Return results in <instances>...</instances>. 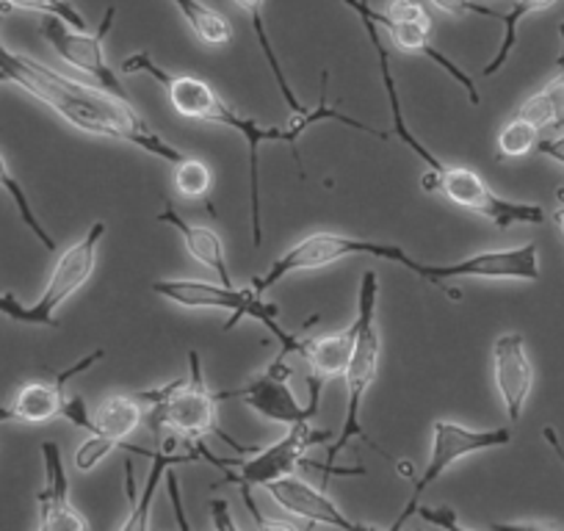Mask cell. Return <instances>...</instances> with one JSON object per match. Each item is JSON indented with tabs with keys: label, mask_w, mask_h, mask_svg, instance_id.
<instances>
[{
	"label": "cell",
	"mask_w": 564,
	"mask_h": 531,
	"mask_svg": "<svg viewBox=\"0 0 564 531\" xmlns=\"http://www.w3.org/2000/svg\"><path fill=\"white\" fill-rule=\"evenodd\" d=\"M536 153L545 155V159L556 161V164L564 166V130H562V133H558V137L545 139V142L536 144Z\"/></svg>",
	"instance_id": "ab89813d"
},
{
	"label": "cell",
	"mask_w": 564,
	"mask_h": 531,
	"mask_svg": "<svg viewBox=\"0 0 564 531\" xmlns=\"http://www.w3.org/2000/svg\"><path fill=\"white\" fill-rule=\"evenodd\" d=\"M0 84H9V80H7V75H3V73H0Z\"/></svg>",
	"instance_id": "f6af8a7d"
},
{
	"label": "cell",
	"mask_w": 564,
	"mask_h": 531,
	"mask_svg": "<svg viewBox=\"0 0 564 531\" xmlns=\"http://www.w3.org/2000/svg\"><path fill=\"white\" fill-rule=\"evenodd\" d=\"M553 3H558V0H514V7L509 9L507 14H501L503 40H501V47H498L496 56L490 58V64H487V67L481 69V75H485V78H490V75L501 73L503 64L509 62V56H512L514 45H518L520 23H523V20L529 18V14L545 12V9H551Z\"/></svg>",
	"instance_id": "4316f807"
},
{
	"label": "cell",
	"mask_w": 564,
	"mask_h": 531,
	"mask_svg": "<svg viewBox=\"0 0 564 531\" xmlns=\"http://www.w3.org/2000/svg\"><path fill=\"white\" fill-rule=\"evenodd\" d=\"M106 357V351L95 349L91 355H86L84 360L73 362L67 371L56 373L53 382H29L18 390L12 402L7 408H0V424L3 421H23V424H51L53 419H58L64 410V402H67V395H64V388L73 377L78 373L89 371L91 366Z\"/></svg>",
	"instance_id": "5bb4252c"
},
{
	"label": "cell",
	"mask_w": 564,
	"mask_h": 531,
	"mask_svg": "<svg viewBox=\"0 0 564 531\" xmlns=\"http://www.w3.org/2000/svg\"><path fill=\"white\" fill-rule=\"evenodd\" d=\"M153 291L164 300H170L172 305L181 307H216V311H227L230 318L225 324V333H230L238 322L243 318H254V322L263 324L276 340H280V351L285 355H300L302 338L300 335L289 333V329L280 324V311L271 302H263V296H258L249 289H236V285H221V283H208V280H155Z\"/></svg>",
	"instance_id": "277c9868"
},
{
	"label": "cell",
	"mask_w": 564,
	"mask_h": 531,
	"mask_svg": "<svg viewBox=\"0 0 564 531\" xmlns=\"http://www.w3.org/2000/svg\"><path fill=\"white\" fill-rule=\"evenodd\" d=\"M492 379L501 395L509 421H520L531 388H534V366L525 351V338L520 333H507L492 346Z\"/></svg>",
	"instance_id": "2e32d148"
},
{
	"label": "cell",
	"mask_w": 564,
	"mask_h": 531,
	"mask_svg": "<svg viewBox=\"0 0 564 531\" xmlns=\"http://www.w3.org/2000/svg\"><path fill=\"white\" fill-rule=\"evenodd\" d=\"M42 463H45V487L36 496L40 503V531H89V520L69 501V479L64 468L58 443H42Z\"/></svg>",
	"instance_id": "e0dca14e"
},
{
	"label": "cell",
	"mask_w": 564,
	"mask_h": 531,
	"mask_svg": "<svg viewBox=\"0 0 564 531\" xmlns=\"http://www.w3.org/2000/svg\"><path fill=\"white\" fill-rule=\"evenodd\" d=\"M329 432L313 430L311 424H296L289 426V432L274 441L271 446L258 448L249 459H238V468H230L236 459H227L221 465V485H238V490L247 492L254 487H269L271 481L291 476L296 465L305 463V454L311 452L318 443H327Z\"/></svg>",
	"instance_id": "30bf717a"
},
{
	"label": "cell",
	"mask_w": 564,
	"mask_h": 531,
	"mask_svg": "<svg viewBox=\"0 0 564 531\" xmlns=\"http://www.w3.org/2000/svg\"><path fill=\"white\" fill-rule=\"evenodd\" d=\"M113 18H117V7H108L100 29L91 31V34L89 31H73L69 25H64L62 20L45 18L40 25V34L45 36V42L53 47V53H56L62 62H67L69 67L89 75L91 86L102 89L106 95L117 97V100L130 102L128 91L119 84L117 73H113L106 62V36L108 31H111Z\"/></svg>",
	"instance_id": "9c48e42d"
},
{
	"label": "cell",
	"mask_w": 564,
	"mask_h": 531,
	"mask_svg": "<svg viewBox=\"0 0 564 531\" xmlns=\"http://www.w3.org/2000/svg\"><path fill=\"white\" fill-rule=\"evenodd\" d=\"M542 435H545V441L551 443V448L558 454V457H562V463H564V448H562V443H558L556 430H551V426H545V430H542Z\"/></svg>",
	"instance_id": "b9f144b4"
},
{
	"label": "cell",
	"mask_w": 564,
	"mask_h": 531,
	"mask_svg": "<svg viewBox=\"0 0 564 531\" xmlns=\"http://www.w3.org/2000/svg\"><path fill=\"white\" fill-rule=\"evenodd\" d=\"M490 531H562L545 523H492Z\"/></svg>",
	"instance_id": "60d3db41"
},
{
	"label": "cell",
	"mask_w": 564,
	"mask_h": 531,
	"mask_svg": "<svg viewBox=\"0 0 564 531\" xmlns=\"http://www.w3.org/2000/svg\"><path fill=\"white\" fill-rule=\"evenodd\" d=\"M384 18L390 23H404V25H432V18L417 0H390L384 9Z\"/></svg>",
	"instance_id": "836d02e7"
},
{
	"label": "cell",
	"mask_w": 564,
	"mask_h": 531,
	"mask_svg": "<svg viewBox=\"0 0 564 531\" xmlns=\"http://www.w3.org/2000/svg\"><path fill=\"white\" fill-rule=\"evenodd\" d=\"M62 415L69 421V424L78 426V430L89 432L91 435V415H89V408H86V402H84V395H69L67 402H64Z\"/></svg>",
	"instance_id": "74e56055"
},
{
	"label": "cell",
	"mask_w": 564,
	"mask_h": 531,
	"mask_svg": "<svg viewBox=\"0 0 564 531\" xmlns=\"http://www.w3.org/2000/svg\"><path fill=\"white\" fill-rule=\"evenodd\" d=\"M36 531H40V529H36Z\"/></svg>",
	"instance_id": "7dc6e473"
},
{
	"label": "cell",
	"mask_w": 564,
	"mask_h": 531,
	"mask_svg": "<svg viewBox=\"0 0 564 531\" xmlns=\"http://www.w3.org/2000/svg\"><path fill=\"white\" fill-rule=\"evenodd\" d=\"M166 492H170L172 509H175L177 529L192 531V525H188V518H186V507H183L181 479H177L175 470H170V474H166ZM208 507H210V520H214V531H241V529H238L236 518H232L230 503H227L225 498H214V501H210Z\"/></svg>",
	"instance_id": "f1b7e54d"
},
{
	"label": "cell",
	"mask_w": 564,
	"mask_h": 531,
	"mask_svg": "<svg viewBox=\"0 0 564 531\" xmlns=\"http://www.w3.org/2000/svg\"><path fill=\"white\" fill-rule=\"evenodd\" d=\"M210 186H214V175L210 166L199 159H183L175 170V188L181 197L199 199L208 197Z\"/></svg>",
	"instance_id": "1f68e13d"
},
{
	"label": "cell",
	"mask_w": 564,
	"mask_h": 531,
	"mask_svg": "<svg viewBox=\"0 0 564 531\" xmlns=\"http://www.w3.org/2000/svg\"><path fill=\"white\" fill-rule=\"evenodd\" d=\"M512 443V430L507 426H498V430H470V426L454 424V421L437 419L432 424V454L430 463L423 465V474L415 479V487H412L410 501L404 503V509L399 512V518L390 523V529L384 531H401L406 520L417 512L421 507L423 492L430 490L454 463L465 457H474V454L492 452V448H503Z\"/></svg>",
	"instance_id": "52a82bcc"
},
{
	"label": "cell",
	"mask_w": 564,
	"mask_h": 531,
	"mask_svg": "<svg viewBox=\"0 0 564 531\" xmlns=\"http://www.w3.org/2000/svg\"><path fill=\"white\" fill-rule=\"evenodd\" d=\"M289 355L280 351L276 360L265 368L263 373L252 379V382L241 384V388L221 390L216 393V402H225V399H241L249 410L260 415V419H269L274 424L282 426H296V424H311L316 419L318 408H322V388L324 382L318 379H307V388H311V402L302 404L296 399L294 388H291V368H289Z\"/></svg>",
	"instance_id": "ba28073f"
},
{
	"label": "cell",
	"mask_w": 564,
	"mask_h": 531,
	"mask_svg": "<svg viewBox=\"0 0 564 531\" xmlns=\"http://www.w3.org/2000/svg\"><path fill=\"white\" fill-rule=\"evenodd\" d=\"M172 7L181 12V18L186 20L188 29L194 31V36H197L203 45L208 47H225L232 42V25L230 20L225 18L221 12H216V9H210L208 3H203V0H172Z\"/></svg>",
	"instance_id": "cb8c5ba5"
},
{
	"label": "cell",
	"mask_w": 564,
	"mask_h": 531,
	"mask_svg": "<svg viewBox=\"0 0 564 531\" xmlns=\"http://www.w3.org/2000/svg\"><path fill=\"white\" fill-rule=\"evenodd\" d=\"M556 221H558V227H562V232H564V210H558Z\"/></svg>",
	"instance_id": "ee69618b"
},
{
	"label": "cell",
	"mask_w": 564,
	"mask_h": 531,
	"mask_svg": "<svg viewBox=\"0 0 564 531\" xmlns=\"http://www.w3.org/2000/svg\"><path fill=\"white\" fill-rule=\"evenodd\" d=\"M117 448H122V443H113L100 435H89L84 443H80L78 452H75L73 465L80 470V474H89V470H95L97 465H100L108 454L117 452Z\"/></svg>",
	"instance_id": "d6a6232c"
},
{
	"label": "cell",
	"mask_w": 564,
	"mask_h": 531,
	"mask_svg": "<svg viewBox=\"0 0 564 531\" xmlns=\"http://www.w3.org/2000/svg\"><path fill=\"white\" fill-rule=\"evenodd\" d=\"M410 459H401L399 463V470H401V476H412V468H410Z\"/></svg>",
	"instance_id": "7bdbcfd3"
},
{
	"label": "cell",
	"mask_w": 564,
	"mask_h": 531,
	"mask_svg": "<svg viewBox=\"0 0 564 531\" xmlns=\"http://www.w3.org/2000/svg\"><path fill=\"white\" fill-rule=\"evenodd\" d=\"M351 254H373V258L390 260V263H399L404 269H410L412 274L421 278L423 263L412 260L399 243H382V241H366V238H349L340 236V232H313V236L302 238L300 243L289 249V252L276 258L269 266V272L263 278L252 280V291L258 296H263L265 291L274 289L280 280L291 278L296 272H313V269H324L329 263H338V260L351 258Z\"/></svg>",
	"instance_id": "5b68a950"
},
{
	"label": "cell",
	"mask_w": 564,
	"mask_h": 531,
	"mask_svg": "<svg viewBox=\"0 0 564 531\" xmlns=\"http://www.w3.org/2000/svg\"><path fill=\"white\" fill-rule=\"evenodd\" d=\"M3 7L9 9H23V12L45 14V18L62 20L73 31H89L86 14H80L69 0H3Z\"/></svg>",
	"instance_id": "4dcf8cb0"
},
{
	"label": "cell",
	"mask_w": 564,
	"mask_h": 531,
	"mask_svg": "<svg viewBox=\"0 0 564 531\" xmlns=\"http://www.w3.org/2000/svg\"><path fill=\"white\" fill-rule=\"evenodd\" d=\"M144 421V404L133 395H108L106 402L91 415V435L108 437L113 443H122L133 435Z\"/></svg>",
	"instance_id": "603a6c76"
},
{
	"label": "cell",
	"mask_w": 564,
	"mask_h": 531,
	"mask_svg": "<svg viewBox=\"0 0 564 531\" xmlns=\"http://www.w3.org/2000/svg\"><path fill=\"white\" fill-rule=\"evenodd\" d=\"M0 316L12 318V322H18V324H29V327H36L31 307H25L23 302H20L14 294H0Z\"/></svg>",
	"instance_id": "f35d334b"
},
{
	"label": "cell",
	"mask_w": 564,
	"mask_h": 531,
	"mask_svg": "<svg viewBox=\"0 0 564 531\" xmlns=\"http://www.w3.org/2000/svg\"><path fill=\"white\" fill-rule=\"evenodd\" d=\"M0 192L9 194V199H12L14 208H18L23 225L29 227V230L34 232L36 238H40V243L47 249V252H53V249H56V241H53L51 232L45 230V225L36 219L34 205H31V199H29V194H25L23 183H20L18 177L12 175V170H9V164H7V159H3V155H0Z\"/></svg>",
	"instance_id": "83f0119b"
},
{
	"label": "cell",
	"mask_w": 564,
	"mask_h": 531,
	"mask_svg": "<svg viewBox=\"0 0 564 531\" xmlns=\"http://www.w3.org/2000/svg\"><path fill=\"white\" fill-rule=\"evenodd\" d=\"M243 498V507H247L249 518L254 520V529L258 531H302V525L291 523V520H282V518H265V514L258 512V503H254L252 490L241 492Z\"/></svg>",
	"instance_id": "d590c367"
},
{
	"label": "cell",
	"mask_w": 564,
	"mask_h": 531,
	"mask_svg": "<svg viewBox=\"0 0 564 531\" xmlns=\"http://www.w3.org/2000/svg\"><path fill=\"white\" fill-rule=\"evenodd\" d=\"M148 424L153 430V435L161 441V432H170V435L181 437L186 446L194 443H203L205 435H216L225 443H230L238 452H258V448L238 446L227 432H221L219 419H216V393H210L208 384L203 377V360H199V351H188V379L170 402L155 404L150 408Z\"/></svg>",
	"instance_id": "8992f818"
},
{
	"label": "cell",
	"mask_w": 564,
	"mask_h": 531,
	"mask_svg": "<svg viewBox=\"0 0 564 531\" xmlns=\"http://www.w3.org/2000/svg\"><path fill=\"white\" fill-rule=\"evenodd\" d=\"M232 3H236V7L241 9V12H247V18L252 20V29H254V36H258V42H260V51H263L265 62H269L271 75H274L276 86H280L282 100L289 102L291 117H305V113H307V106H302L300 97H296V91L291 89L289 78H285V73H282L280 58H276L274 45H271L269 31H265V23H263V7H265V0H232Z\"/></svg>",
	"instance_id": "d4e9b609"
},
{
	"label": "cell",
	"mask_w": 564,
	"mask_h": 531,
	"mask_svg": "<svg viewBox=\"0 0 564 531\" xmlns=\"http://www.w3.org/2000/svg\"><path fill=\"white\" fill-rule=\"evenodd\" d=\"M523 280L536 283L540 280V249L534 241L520 243L512 249H487V252L470 254L459 263L448 266H423L421 280L446 291L452 300H463V294L448 291V280Z\"/></svg>",
	"instance_id": "7c38bea8"
},
{
	"label": "cell",
	"mask_w": 564,
	"mask_h": 531,
	"mask_svg": "<svg viewBox=\"0 0 564 531\" xmlns=\"http://www.w3.org/2000/svg\"><path fill=\"white\" fill-rule=\"evenodd\" d=\"M155 221H164V225L175 227V230L181 232L183 243H186V252L192 254L194 260H199L203 266H208L210 272H216L221 285H232V274L230 266H227L225 243H221L219 232L210 230V227L186 221L175 208H172V203H166V208L155 216Z\"/></svg>",
	"instance_id": "ffe728a7"
},
{
	"label": "cell",
	"mask_w": 564,
	"mask_h": 531,
	"mask_svg": "<svg viewBox=\"0 0 564 531\" xmlns=\"http://www.w3.org/2000/svg\"><path fill=\"white\" fill-rule=\"evenodd\" d=\"M432 7H437L441 12L452 14V18H465V14H479V18L501 20V14L490 7H481L476 0H432Z\"/></svg>",
	"instance_id": "e575fe53"
},
{
	"label": "cell",
	"mask_w": 564,
	"mask_h": 531,
	"mask_svg": "<svg viewBox=\"0 0 564 531\" xmlns=\"http://www.w3.org/2000/svg\"><path fill=\"white\" fill-rule=\"evenodd\" d=\"M122 448H130V452L141 454V457H148L153 465H150V474H148V481H144V490H141V496L135 498V501H130V512H128V518H124V523L119 525V531H150L153 501H155V492H159L161 479H164V476L170 474V468H175V465L197 463V459H203V457H199L197 446H192V452L188 454L148 452V448L130 446V443H122Z\"/></svg>",
	"instance_id": "d6986e66"
},
{
	"label": "cell",
	"mask_w": 564,
	"mask_h": 531,
	"mask_svg": "<svg viewBox=\"0 0 564 531\" xmlns=\"http://www.w3.org/2000/svg\"><path fill=\"white\" fill-rule=\"evenodd\" d=\"M540 144V130L529 124L525 119L512 117L498 133V153L501 159H523Z\"/></svg>",
	"instance_id": "f546056e"
},
{
	"label": "cell",
	"mask_w": 564,
	"mask_h": 531,
	"mask_svg": "<svg viewBox=\"0 0 564 531\" xmlns=\"http://www.w3.org/2000/svg\"><path fill=\"white\" fill-rule=\"evenodd\" d=\"M102 238H106V221H95L80 241H75L73 247L64 249L58 263L53 266L51 278H47L45 291H42L40 300L31 305L36 327H56L58 307H62L75 291H80L89 283Z\"/></svg>",
	"instance_id": "4fadbf2b"
},
{
	"label": "cell",
	"mask_w": 564,
	"mask_h": 531,
	"mask_svg": "<svg viewBox=\"0 0 564 531\" xmlns=\"http://www.w3.org/2000/svg\"><path fill=\"white\" fill-rule=\"evenodd\" d=\"M344 3L351 9V12L357 14V18H360L362 29H366L368 42H371L373 53H377L379 73H382V84H384V91H388L390 111H393V137L401 139V144H406V148H410L412 153L421 155L423 164L430 166L432 172H437V175H441V172L446 170V164H443V161L437 159V155H432L430 148H423V144L415 139V133H410V128H406V122H404V111H401V97H399V89H395L393 69H390V51L382 45V40H379L377 12H373L368 0H344Z\"/></svg>",
	"instance_id": "ac0fdd59"
},
{
	"label": "cell",
	"mask_w": 564,
	"mask_h": 531,
	"mask_svg": "<svg viewBox=\"0 0 564 531\" xmlns=\"http://www.w3.org/2000/svg\"><path fill=\"white\" fill-rule=\"evenodd\" d=\"M377 296H379V278L377 272H366L362 274L360 283V294H357V340H355V351H351V360L346 366V421L340 435L335 437V443L329 446L327 452V463L329 470L338 476H362L366 468H335V459L338 454L349 446L355 437H362L366 443H371V437L366 435L362 430V402H366V393L371 390L373 379H377L379 371V349H382V340H379V329H377ZM379 454H384L377 443H371ZM388 457V454H384Z\"/></svg>",
	"instance_id": "3957f363"
},
{
	"label": "cell",
	"mask_w": 564,
	"mask_h": 531,
	"mask_svg": "<svg viewBox=\"0 0 564 531\" xmlns=\"http://www.w3.org/2000/svg\"><path fill=\"white\" fill-rule=\"evenodd\" d=\"M558 40H562V51L556 58V75L542 86L540 91L529 97L523 106L518 108L514 117L525 119L529 124H534L536 130H562L564 128V23L558 25Z\"/></svg>",
	"instance_id": "7402d4cb"
},
{
	"label": "cell",
	"mask_w": 564,
	"mask_h": 531,
	"mask_svg": "<svg viewBox=\"0 0 564 531\" xmlns=\"http://www.w3.org/2000/svg\"><path fill=\"white\" fill-rule=\"evenodd\" d=\"M181 531H183V529H181Z\"/></svg>",
	"instance_id": "c3c4849f"
},
{
	"label": "cell",
	"mask_w": 564,
	"mask_h": 531,
	"mask_svg": "<svg viewBox=\"0 0 564 531\" xmlns=\"http://www.w3.org/2000/svg\"><path fill=\"white\" fill-rule=\"evenodd\" d=\"M373 531H379V529H373Z\"/></svg>",
	"instance_id": "bcb514c9"
},
{
	"label": "cell",
	"mask_w": 564,
	"mask_h": 531,
	"mask_svg": "<svg viewBox=\"0 0 564 531\" xmlns=\"http://www.w3.org/2000/svg\"><path fill=\"white\" fill-rule=\"evenodd\" d=\"M0 73L7 75L9 84H18L20 89L29 91L34 100L51 108L80 133L133 144V148L175 166L186 159L175 144L166 142L135 113L133 102L117 100L97 86L67 78L25 53L9 51L3 40H0Z\"/></svg>",
	"instance_id": "6da1fadb"
},
{
	"label": "cell",
	"mask_w": 564,
	"mask_h": 531,
	"mask_svg": "<svg viewBox=\"0 0 564 531\" xmlns=\"http://www.w3.org/2000/svg\"><path fill=\"white\" fill-rule=\"evenodd\" d=\"M355 340H357L355 322H351V327L338 329V333L333 335L302 338L300 355L305 357L311 377L324 384L335 377H344L346 366H349L351 360V351H355Z\"/></svg>",
	"instance_id": "44dd1931"
},
{
	"label": "cell",
	"mask_w": 564,
	"mask_h": 531,
	"mask_svg": "<svg viewBox=\"0 0 564 531\" xmlns=\"http://www.w3.org/2000/svg\"><path fill=\"white\" fill-rule=\"evenodd\" d=\"M437 192L448 203L470 210L476 216L490 219L498 230H509L512 225H542L545 210L536 203H518V199H503L485 183V177L465 166H446L437 175Z\"/></svg>",
	"instance_id": "8fae6325"
},
{
	"label": "cell",
	"mask_w": 564,
	"mask_h": 531,
	"mask_svg": "<svg viewBox=\"0 0 564 531\" xmlns=\"http://www.w3.org/2000/svg\"><path fill=\"white\" fill-rule=\"evenodd\" d=\"M324 119H335V122L346 124V128H355V130H360V133H371V137H377V139H388V133H382V130L371 128V124L360 122V119H351V117H346V113L335 111V108L329 106L327 97H324V91H322V100H318L316 108H307L305 117H291L289 124H285V137H289L291 153H294V161H296V164H300L302 177H305V170H302L300 150H296V144H300V139L305 137V130H311L313 124L324 122Z\"/></svg>",
	"instance_id": "484cf974"
},
{
	"label": "cell",
	"mask_w": 564,
	"mask_h": 531,
	"mask_svg": "<svg viewBox=\"0 0 564 531\" xmlns=\"http://www.w3.org/2000/svg\"><path fill=\"white\" fill-rule=\"evenodd\" d=\"M265 490H269V496L274 498L276 507L296 514V518L307 520V523L333 525V529H340V531H373V525L351 520L349 514H346L344 509L327 496V492L318 490V487L311 485V481L300 479L296 474L271 481Z\"/></svg>",
	"instance_id": "9a60e30c"
},
{
	"label": "cell",
	"mask_w": 564,
	"mask_h": 531,
	"mask_svg": "<svg viewBox=\"0 0 564 531\" xmlns=\"http://www.w3.org/2000/svg\"><path fill=\"white\" fill-rule=\"evenodd\" d=\"M417 514H421L426 523L437 525V529L443 531H476V529H468L465 523H459L457 512H454L452 507H417Z\"/></svg>",
	"instance_id": "8d00e7d4"
},
{
	"label": "cell",
	"mask_w": 564,
	"mask_h": 531,
	"mask_svg": "<svg viewBox=\"0 0 564 531\" xmlns=\"http://www.w3.org/2000/svg\"><path fill=\"white\" fill-rule=\"evenodd\" d=\"M122 75H150L159 80L166 91V100L181 117L197 119V122L221 124V128L238 130L249 148V225H252V247L263 243V227H260V148L265 142L289 144L285 128H263L252 117H241L232 106H227L225 97L197 75H172L153 62L148 51H139L133 56L122 58L119 64Z\"/></svg>",
	"instance_id": "7a4b0ae2"
}]
</instances>
